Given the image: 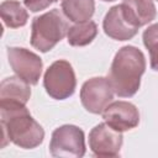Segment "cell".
Instances as JSON below:
<instances>
[{
  "label": "cell",
  "mask_w": 158,
  "mask_h": 158,
  "mask_svg": "<svg viewBox=\"0 0 158 158\" xmlns=\"http://www.w3.org/2000/svg\"><path fill=\"white\" fill-rule=\"evenodd\" d=\"M0 15L2 22L9 28H19L27 23V10L17 0H5L0 5Z\"/></svg>",
  "instance_id": "14"
},
{
  "label": "cell",
  "mask_w": 158,
  "mask_h": 158,
  "mask_svg": "<svg viewBox=\"0 0 158 158\" xmlns=\"http://www.w3.org/2000/svg\"><path fill=\"white\" fill-rule=\"evenodd\" d=\"M123 143L122 132L101 122L89 132V148L95 157H117Z\"/></svg>",
  "instance_id": "8"
},
{
  "label": "cell",
  "mask_w": 158,
  "mask_h": 158,
  "mask_svg": "<svg viewBox=\"0 0 158 158\" xmlns=\"http://www.w3.org/2000/svg\"><path fill=\"white\" fill-rule=\"evenodd\" d=\"M7 59L17 77L30 85L38 83L43 69V63L38 54L23 47H7Z\"/></svg>",
  "instance_id": "7"
},
{
  "label": "cell",
  "mask_w": 158,
  "mask_h": 158,
  "mask_svg": "<svg viewBox=\"0 0 158 158\" xmlns=\"http://www.w3.org/2000/svg\"><path fill=\"white\" fill-rule=\"evenodd\" d=\"M69 26L58 9L33 17L31 23V46L42 53L49 52L68 33Z\"/></svg>",
  "instance_id": "3"
},
{
  "label": "cell",
  "mask_w": 158,
  "mask_h": 158,
  "mask_svg": "<svg viewBox=\"0 0 158 158\" xmlns=\"http://www.w3.org/2000/svg\"><path fill=\"white\" fill-rule=\"evenodd\" d=\"M143 44L149 52L151 68L158 72V23L148 26L142 35Z\"/></svg>",
  "instance_id": "16"
},
{
  "label": "cell",
  "mask_w": 158,
  "mask_h": 158,
  "mask_svg": "<svg viewBox=\"0 0 158 158\" xmlns=\"http://www.w3.org/2000/svg\"><path fill=\"white\" fill-rule=\"evenodd\" d=\"M114 89L109 78L94 77L84 81L80 89L83 107L94 115H100L114 99Z\"/></svg>",
  "instance_id": "6"
},
{
  "label": "cell",
  "mask_w": 158,
  "mask_h": 158,
  "mask_svg": "<svg viewBox=\"0 0 158 158\" xmlns=\"http://www.w3.org/2000/svg\"><path fill=\"white\" fill-rule=\"evenodd\" d=\"M121 4L131 21L138 28L156 19L157 10L153 0H122Z\"/></svg>",
  "instance_id": "12"
},
{
  "label": "cell",
  "mask_w": 158,
  "mask_h": 158,
  "mask_svg": "<svg viewBox=\"0 0 158 158\" xmlns=\"http://www.w3.org/2000/svg\"><path fill=\"white\" fill-rule=\"evenodd\" d=\"M60 7L64 16L72 22L89 21L95 12L94 0H62Z\"/></svg>",
  "instance_id": "13"
},
{
  "label": "cell",
  "mask_w": 158,
  "mask_h": 158,
  "mask_svg": "<svg viewBox=\"0 0 158 158\" xmlns=\"http://www.w3.org/2000/svg\"><path fill=\"white\" fill-rule=\"evenodd\" d=\"M31 98L30 84L17 75L7 77L0 83V105H26Z\"/></svg>",
  "instance_id": "11"
},
{
  "label": "cell",
  "mask_w": 158,
  "mask_h": 158,
  "mask_svg": "<svg viewBox=\"0 0 158 158\" xmlns=\"http://www.w3.org/2000/svg\"><path fill=\"white\" fill-rule=\"evenodd\" d=\"M96 35L98 26L94 21L89 20L84 22H75L68 30L67 41L73 47H83L91 43Z\"/></svg>",
  "instance_id": "15"
},
{
  "label": "cell",
  "mask_w": 158,
  "mask_h": 158,
  "mask_svg": "<svg viewBox=\"0 0 158 158\" xmlns=\"http://www.w3.org/2000/svg\"><path fill=\"white\" fill-rule=\"evenodd\" d=\"M146 72L143 52L135 46L121 47L111 63L109 80L114 93L120 98L133 96L139 86L141 78Z\"/></svg>",
  "instance_id": "2"
},
{
  "label": "cell",
  "mask_w": 158,
  "mask_h": 158,
  "mask_svg": "<svg viewBox=\"0 0 158 158\" xmlns=\"http://www.w3.org/2000/svg\"><path fill=\"white\" fill-rule=\"evenodd\" d=\"M102 28L106 36L116 41H128L138 32V27L131 21L122 4L109 9L102 20Z\"/></svg>",
  "instance_id": "10"
},
{
  "label": "cell",
  "mask_w": 158,
  "mask_h": 158,
  "mask_svg": "<svg viewBox=\"0 0 158 158\" xmlns=\"http://www.w3.org/2000/svg\"><path fill=\"white\" fill-rule=\"evenodd\" d=\"M43 86L52 99L65 100L70 98L77 88V78L72 64L65 59L53 62L44 72Z\"/></svg>",
  "instance_id": "4"
},
{
  "label": "cell",
  "mask_w": 158,
  "mask_h": 158,
  "mask_svg": "<svg viewBox=\"0 0 158 158\" xmlns=\"http://www.w3.org/2000/svg\"><path fill=\"white\" fill-rule=\"evenodd\" d=\"M101 1H106V2H111V1H115V0H101Z\"/></svg>",
  "instance_id": "18"
},
{
  "label": "cell",
  "mask_w": 158,
  "mask_h": 158,
  "mask_svg": "<svg viewBox=\"0 0 158 158\" xmlns=\"http://www.w3.org/2000/svg\"><path fill=\"white\" fill-rule=\"evenodd\" d=\"M101 115L109 126L120 132L130 131L139 123L138 109L130 101H111Z\"/></svg>",
  "instance_id": "9"
},
{
  "label": "cell",
  "mask_w": 158,
  "mask_h": 158,
  "mask_svg": "<svg viewBox=\"0 0 158 158\" xmlns=\"http://www.w3.org/2000/svg\"><path fill=\"white\" fill-rule=\"evenodd\" d=\"M57 1H59V0H23V5L31 12H38L41 10L47 9L49 5H52Z\"/></svg>",
  "instance_id": "17"
},
{
  "label": "cell",
  "mask_w": 158,
  "mask_h": 158,
  "mask_svg": "<svg viewBox=\"0 0 158 158\" xmlns=\"http://www.w3.org/2000/svg\"><path fill=\"white\" fill-rule=\"evenodd\" d=\"M85 151V135L80 127L63 125L52 132L49 152L53 157L81 158Z\"/></svg>",
  "instance_id": "5"
},
{
  "label": "cell",
  "mask_w": 158,
  "mask_h": 158,
  "mask_svg": "<svg viewBox=\"0 0 158 158\" xmlns=\"http://www.w3.org/2000/svg\"><path fill=\"white\" fill-rule=\"evenodd\" d=\"M0 114L4 135L2 147L10 141L20 148L32 149L43 142L44 130L32 117L26 105H0Z\"/></svg>",
  "instance_id": "1"
}]
</instances>
